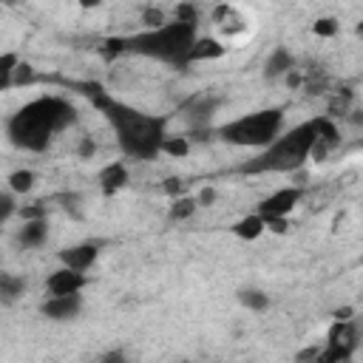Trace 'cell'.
Instances as JSON below:
<instances>
[{
	"label": "cell",
	"mask_w": 363,
	"mask_h": 363,
	"mask_svg": "<svg viewBox=\"0 0 363 363\" xmlns=\"http://www.w3.org/2000/svg\"><path fill=\"white\" fill-rule=\"evenodd\" d=\"M34 82H37L34 65L26 62V60H20L17 68H14V74H11V85H14V88H26V85H34Z\"/></svg>",
	"instance_id": "cell-22"
},
{
	"label": "cell",
	"mask_w": 363,
	"mask_h": 363,
	"mask_svg": "<svg viewBox=\"0 0 363 363\" xmlns=\"http://www.w3.org/2000/svg\"><path fill=\"white\" fill-rule=\"evenodd\" d=\"M230 230H233V235L241 238V241H255V238H261V235L267 233V227H264V216H258V213L241 216Z\"/></svg>",
	"instance_id": "cell-15"
},
{
	"label": "cell",
	"mask_w": 363,
	"mask_h": 363,
	"mask_svg": "<svg viewBox=\"0 0 363 363\" xmlns=\"http://www.w3.org/2000/svg\"><path fill=\"white\" fill-rule=\"evenodd\" d=\"M318 130H315V119H306L289 130H281L269 145H264L258 150V156H252L250 162H244L238 167V173L244 176H261V173H292L298 167H303L309 162V150L315 142Z\"/></svg>",
	"instance_id": "cell-4"
},
{
	"label": "cell",
	"mask_w": 363,
	"mask_h": 363,
	"mask_svg": "<svg viewBox=\"0 0 363 363\" xmlns=\"http://www.w3.org/2000/svg\"><path fill=\"white\" fill-rule=\"evenodd\" d=\"M17 216H20L23 221H28V218H45L48 213H45V204H43V201H34V204L17 207Z\"/></svg>",
	"instance_id": "cell-27"
},
{
	"label": "cell",
	"mask_w": 363,
	"mask_h": 363,
	"mask_svg": "<svg viewBox=\"0 0 363 363\" xmlns=\"http://www.w3.org/2000/svg\"><path fill=\"white\" fill-rule=\"evenodd\" d=\"M60 264L62 267H71V269H79V272H88L96 258H99V244L96 241H82V244H71V247H62L57 252Z\"/></svg>",
	"instance_id": "cell-9"
},
{
	"label": "cell",
	"mask_w": 363,
	"mask_h": 363,
	"mask_svg": "<svg viewBox=\"0 0 363 363\" xmlns=\"http://www.w3.org/2000/svg\"><path fill=\"white\" fill-rule=\"evenodd\" d=\"M17 62H20V54L17 51H3L0 54V91L11 88V74H14Z\"/></svg>",
	"instance_id": "cell-21"
},
{
	"label": "cell",
	"mask_w": 363,
	"mask_h": 363,
	"mask_svg": "<svg viewBox=\"0 0 363 363\" xmlns=\"http://www.w3.org/2000/svg\"><path fill=\"white\" fill-rule=\"evenodd\" d=\"M196 210H199V201H196V196H187V193H182V196L170 199V207H167V218H170V221H187V218H193V216H196Z\"/></svg>",
	"instance_id": "cell-16"
},
{
	"label": "cell",
	"mask_w": 363,
	"mask_h": 363,
	"mask_svg": "<svg viewBox=\"0 0 363 363\" xmlns=\"http://www.w3.org/2000/svg\"><path fill=\"white\" fill-rule=\"evenodd\" d=\"M0 6H9V9H17V6H20V0H0Z\"/></svg>",
	"instance_id": "cell-36"
},
{
	"label": "cell",
	"mask_w": 363,
	"mask_h": 363,
	"mask_svg": "<svg viewBox=\"0 0 363 363\" xmlns=\"http://www.w3.org/2000/svg\"><path fill=\"white\" fill-rule=\"evenodd\" d=\"M264 227L269 233H275V235H284V233H289V216H267Z\"/></svg>",
	"instance_id": "cell-28"
},
{
	"label": "cell",
	"mask_w": 363,
	"mask_h": 363,
	"mask_svg": "<svg viewBox=\"0 0 363 363\" xmlns=\"http://www.w3.org/2000/svg\"><path fill=\"white\" fill-rule=\"evenodd\" d=\"M196 37H199L196 23L167 20L159 28H142L139 34L122 37V48H125V54H136V57H147V60H156L164 65L184 68Z\"/></svg>",
	"instance_id": "cell-3"
},
{
	"label": "cell",
	"mask_w": 363,
	"mask_h": 363,
	"mask_svg": "<svg viewBox=\"0 0 363 363\" xmlns=\"http://www.w3.org/2000/svg\"><path fill=\"white\" fill-rule=\"evenodd\" d=\"M102 3H105V0H77V6L85 9V11H88V9H96V6H102Z\"/></svg>",
	"instance_id": "cell-35"
},
{
	"label": "cell",
	"mask_w": 363,
	"mask_h": 363,
	"mask_svg": "<svg viewBox=\"0 0 363 363\" xmlns=\"http://www.w3.org/2000/svg\"><path fill=\"white\" fill-rule=\"evenodd\" d=\"M139 20H142L145 28H159L162 23H167V14H164L159 6H147V9H142Z\"/></svg>",
	"instance_id": "cell-24"
},
{
	"label": "cell",
	"mask_w": 363,
	"mask_h": 363,
	"mask_svg": "<svg viewBox=\"0 0 363 363\" xmlns=\"http://www.w3.org/2000/svg\"><path fill=\"white\" fill-rule=\"evenodd\" d=\"M301 199H303V187H298V184H286V187H278V190H272L269 196H264L261 201H258V216H289L298 204H301Z\"/></svg>",
	"instance_id": "cell-7"
},
{
	"label": "cell",
	"mask_w": 363,
	"mask_h": 363,
	"mask_svg": "<svg viewBox=\"0 0 363 363\" xmlns=\"http://www.w3.org/2000/svg\"><path fill=\"white\" fill-rule=\"evenodd\" d=\"M352 315H354V306H340L332 312V320H352Z\"/></svg>",
	"instance_id": "cell-33"
},
{
	"label": "cell",
	"mask_w": 363,
	"mask_h": 363,
	"mask_svg": "<svg viewBox=\"0 0 363 363\" xmlns=\"http://www.w3.org/2000/svg\"><path fill=\"white\" fill-rule=\"evenodd\" d=\"M337 28H340V23L335 17H318L312 23V34H318V37H335Z\"/></svg>",
	"instance_id": "cell-26"
},
{
	"label": "cell",
	"mask_w": 363,
	"mask_h": 363,
	"mask_svg": "<svg viewBox=\"0 0 363 363\" xmlns=\"http://www.w3.org/2000/svg\"><path fill=\"white\" fill-rule=\"evenodd\" d=\"M221 102H224V99H221L218 94L204 91V94L190 96V99L182 105V113H184V122H187V139H190V142H193V139H207V133H213L210 122H213L216 111L221 108Z\"/></svg>",
	"instance_id": "cell-6"
},
{
	"label": "cell",
	"mask_w": 363,
	"mask_h": 363,
	"mask_svg": "<svg viewBox=\"0 0 363 363\" xmlns=\"http://www.w3.org/2000/svg\"><path fill=\"white\" fill-rule=\"evenodd\" d=\"M99 360H105V363H111V360H125V354H122V352H116V349H111V352H105Z\"/></svg>",
	"instance_id": "cell-34"
},
{
	"label": "cell",
	"mask_w": 363,
	"mask_h": 363,
	"mask_svg": "<svg viewBox=\"0 0 363 363\" xmlns=\"http://www.w3.org/2000/svg\"><path fill=\"white\" fill-rule=\"evenodd\" d=\"M6 182H9V190H11L14 196H26V193L34 190V184H37V173L28 170V167H20V170H11Z\"/></svg>",
	"instance_id": "cell-17"
},
{
	"label": "cell",
	"mask_w": 363,
	"mask_h": 363,
	"mask_svg": "<svg viewBox=\"0 0 363 363\" xmlns=\"http://www.w3.org/2000/svg\"><path fill=\"white\" fill-rule=\"evenodd\" d=\"M94 153H96V142L91 136H82L79 145H77V156L79 159H94Z\"/></svg>",
	"instance_id": "cell-30"
},
{
	"label": "cell",
	"mask_w": 363,
	"mask_h": 363,
	"mask_svg": "<svg viewBox=\"0 0 363 363\" xmlns=\"http://www.w3.org/2000/svg\"><path fill=\"white\" fill-rule=\"evenodd\" d=\"M238 303L250 312H267L269 309V295L264 289H255V286H244L238 289Z\"/></svg>",
	"instance_id": "cell-18"
},
{
	"label": "cell",
	"mask_w": 363,
	"mask_h": 363,
	"mask_svg": "<svg viewBox=\"0 0 363 363\" xmlns=\"http://www.w3.org/2000/svg\"><path fill=\"white\" fill-rule=\"evenodd\" d=\"M17 213V199L11 190H0V227Z\"/></svg>",
	"instance_id": "cell-25"
},
{
	"label": "cell",
	"mask_w": 363,
	"mask_h": 363,
	"mask_svg": "<svg viewBox=\"0 0 363 363\" xmlns=\"http://www.w3.org/2000/svg\"><path fill=\"white\" fill-rule=\"evenodd\" d=\"M284 130V108H261L216 128V136L235 147H264Z\"/></svg>",
	"instance_id": "cell-5"
},
{
	"label": "cell",
	"mask_w": 363,
	"mask_h": 363,
	"mask_svg": "<svg viewBox=\"0 0 363 363\" xmlns=\"http://www.w3.org/2000/svg\"><path fill=\"white\" fill-rule=\"evenodd\" d=\"M85 284H88L85 272L71 269V267H62V264H60V269H54V272L45 278V289H48V295H71V292H82Z\"/></svg>",
	"instance_id": "cell-10"
},
{
	"label": "cell",
	"mask_w": 363,
	"mask_h": 363,
	"mask_svg": "<svg viewBox=\"0 0 363 363\" xmlns=\"http://www.w3.org/2000/svg\"><path fill=\"white\" fill-rule=\"evenodd\" d=\"M159 190L164 193V196H170V199H176V196H182L184 193V182L179 179V176H167L162 184H159Z\"/></svg>",
	"instance_id": "cell-29"
},
{
	"label": "cell",
	"mask_w": 363,
	"mask_h": 363,
	"mask_svg": "<svg viewBox=\"0 0 363 363\" xmlns=\"http://www.w3.org/2000/svg\"><path fill=\"white\" fill-rule=\"evenodd\" d=\"M94 105L102 111L108 125L113 128L116 145L128 159L150 162L159 156V145L167 136V119L156 113H145L122 99H113L105 91L94 94Z\"/></svg>",
	"instance_id": "cell-2"
},
{
	"label": "cell",
	"mask_w": 363,
	"mask_h": 363,
	"mask_svg": "<svg viewBox=\"0 0 363 363\" xmlns=\"http://www.w3.org/2000/svg\"><path fill=\"white\" fill-rule=\"evenodd\" d=\"M289 68H295V57H292V51L286 45H278L264 60V79H281Z\"/></svg>",
	"instance_id": "cell-14"
},
{
	"label": "cell",
	"mask_w": 363,
	"mask_h": 363,
	"mask_svg": "<svg viewBox=\"0 0 363 363\" xmlns=\"http://www.w3.org/2000/svg\"><path fill=\"white\" fill-rule=\"evenodd\" d=\"M224 54H227V45L218 37H196V43L190 45V54H187V65L190 62H213V60H221Z\"/></svg>",
	"instance_id": "cell-13"
},
{
	"label": "cell",
	"mask_w": 363,
	"mask_h": 363,
	"mask_svg": "<svg viewBox=\"0 0 363 363\" xmlns=\"http://www.w3.org/2000/svg\"><path fill=\"white\" fill-rule=\"evenodd\" d=\"M23 292H26V278H20V275H14V272L0 269V298L14 301V298H20Z\"/></svg>",
	"instance_id": "cell-20"
},
{
	"label": "cell",
	"mask_w": 363,
	"mask_h": 363,
	"mask_svg": "<svg viewBox=\"0 0 363 363\" xmlns=\"http://www.w3.org/2000/svg\"><path fill=\"white\" fill-rule=\"evenodd\" d=\"M77 122V108L57 96V94H43L20 105L9 122H6V136L17 150L26 153H43L51 147L54 136L68 130Z\"/></svg>",
	"instance_id": "cell-1"
},
{
	"label": "cell",
	"mask_w": 363,
	"mask_h": 363,
	"mask_svg": "<svg viewBox=\"0 0 363 363\" xmlns=\"http://www.w3.org/2000/svg\"><path fill=\"white\" fill-rule=\"evenodd\" d=\"M128 179H130V173H128V164L125 162H108L99 173H96V182H99V190H102V196H113V193H119L125 184H128Z\"/></svg>",
	"instance_id": "cell-11"
},
{
	"label": "cell",
	"mask_w": 363,
	"mask_h": 363,
	"mask_svg": "<svg viewBox=\"0 0 363 363\" xmlns=\"http://www.w3.org/2000/svg\"><path fill=\"white\" fill-rule=\"evenodd\" d=\"M173 20H182V23H196V26H199V9H196V3H190V0L176 3V9H173Z\"/></svg>",
	"instance_id": "cell-23"
},
{
	"label": "cell",
	"mask_w": 363,
	"mask_h": 363,
	"mask_svg": "<svg viewBox=\"0 0 363 363\" xmlns=\"http://www.w3.org/2000/svg\"><path fill=\"white\" fill-rule=\"evenodd\" d=\"M159 153L173 156V159H184V156L190 153V139H187V133H167V136L162 139V145H159Z\"/></svg>",
	"instance_id": "cell-19"
},
{
	"label": "cell",
	"mask_w": 363,
	"mask_h": 363,
	"mask_svg": "<svg viewBox=\"0 0 363 363\" xmlns=\"http://www.w3.org/2000/svg\"><path fill=\"white\" fill-rule=\"evenodd\" d=\"M318 354H320V346H309V349H303V352H298L295 354V360H318Z\"/></svg>",
	"instance_id": "cell-32"
},
{
	"label": "cell",
	"mask_w": 363,
	"mask_h": 363,
	"mask_svg": "<svg viewBox=\"0 0 363 363\" xmlns=\"http://www.w3.org/2000/svg\"><path fill=\"white\" fill-rule=\"evenodd\" d=\"M196 201H199V207H210V204L216 201V187H210V184H207V187H201V190H199V196H196Z\"/></svg>",
	"instance_id": "cell-31"
},
{
	"label": "cell",
	"mask_w": 363,
	"mask_h": 363,
	"mask_svg": "<svg viewBox=\"0 0 363 363\" xmlns=\"http://www.w3.org/2000/svg\"><path fill=\"white\" fill-rule=\"evenodd\" d=\"M82 312V295L79 292H71V295H48L43 303H40V315L54 320V323H65V320H74L79 318Z\"/></svg>",
	"instance_id": "cell-8"
},
{
	"label": "cell",
	"mask_w": 363,
	"mask_h": 363,
	"mask_svg": "<svg viewBox=\"0 0 363 363\" xmlns=\"http://www.w3.org/2000/svg\"><path fill=\"white\" fill-rule=\"evenodd\" d=\"M45 238H48V216L45 218H28V221H23V227L14 235V244L23 247V250H37V247L45 244Z\"/></svg>",
	"instance_id": "cell-12"
}]
</instances>
